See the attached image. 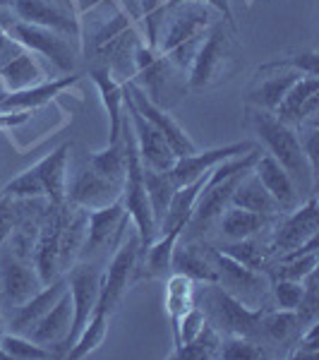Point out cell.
Listing matches in <instances>:
<instances>
[{
	"mask_svg": "<svg viewBox=\"0 0 319 360\" xmlns=\"http://www.w3.org/2000/svg\"><path fill=\"white\" fill-rule=\"evenodd\" d=\"M204 324H207L204 310H202V307L195 303L188 312H185V317L181 319V329H178V346H183V344H188V341H193L195 336L202 332V327H204Z\"/></svg>",
	"mask_w": 319,
	"mask_h": 360,
	"instance_id": "45",
	"label": "cell"
},
{
	"mask_svg": "<svg viewBox=\"0 0 319 360\" xmlns=\"http://www.w3.org/2000/svg\"><path fill=\"white\" fill-rule=\"evenodd\" d=\"M300 336L298 317L293 310H278V307H266L262 312V339L278 346H293Z\"/></svg>",
	"mask_w": 319,
	"mask_h": 360,
	"instance_id": "33",
	"label": "cell"
},
{
	"mask_svg": "<svg viewBox=\"0 0 319 360\" xmlns=\"http://www.w3.org/2000/svg\"><path fill=\"white\" fill-rule=\"evenodd\" d=\"M252 171L257 173L259 180H262L266 193H269L276 200V205H278V209H281V214L293 212V209L300 205V193H298V188H295L293 178L288 176L286 168L278 164V161L271 154H259L257 161H254Z\"/></svg>",
	"mask_w": 319,
	"mask_h": 360,
	"instance_id": "23",
	"label": "cell"
},
{
	"mask_svg": "<svg viewBox=\"0 0 319 360\" xmlns=\"http://www.w3.org/2000/svg\"><path fill=\"white\" fill-rule=\"evenodd\" d=\"M319 113V77L303 75L291 84L281 103L274 108V115L281 123H286L293 130H300L305 125L317 123Z\"/></svg>",
	"mask_w": 319,
	"mask_h": 360,
	"instance_id": "16",
	"label": "cell"
},
{
	"mask_svg": "<svg viewBox=\"0 0 319 360\" xmlns=\"http://www.w3.org/2000/svg\"><path fill=\"white\" fill-rule=\"evenodd\" d=\"M29 120V111H0V130H13Z\"/></svg>",
	"mask_w": 319,
	"mask_h": 360,
	"instance_id": "49",
	"label": "cell"
},
{
	"mask_svg": "<svg viewBox=\"0 0 319 360\" xmlns=\"http://www.w3.org/2000/svg\"><path fill=\"white\" fill-rule=\"evenodd\" d=\"M70 327H72V298H70V288H67V291L60 295V300L34 324L32 332L27 336L32 341H37L39 346H46L56 353L58 348L63 346V341L67 339Z\"/></svg>",
	"mask_w": 319,
	"mask_h": 360,
	"instance_id": "24",
	"label": "cell"
},
{
	"mask_svg": "<svg viewBox=\"0 0 319 360\" xmlns=\"http://www.w3.org/2000/svg\"><path fill=\"white\" fill-rule=\"evenodd\" d=\"M214 22H216V10L211 5L197 0L176 5L164 13V22L156 37V51L164 53L176 68L188 72L197 49L204 41Z\"/></svg>",
	"mask_w": 319,
	"mask_h": 360,
	"instance_id": "2",
	"label": "cell"
},
{
	"mask_svg": "<svg viewBox=\"0 0 319 360\" xmlns=\"http://www.w3.org/2000/svg\"><path fill=\"white\" fill-rule=\"evenodd\" d=\"M123 197V183L120 180H111L101 173H96L86 161V154L72 156L70 152L67 159V188L65 200L70 205L94 212V209H103Z\"/></svg>",
	"mask_w": 319,
	"mask_h": 360,
	"instance_id": "9",
	"label": "cell"
},
{
	"mask_svg": "<svg viewBox=\"0 0 319 360\" xmlns=\"http://www.w3.org/2000/svg\"><path fill=\"white\" fill-rule=\"evenodd\" d=\"M139 25H142V37L152 49H156V37H159V27L164 22L166 0H135Z\"/></svg>",
	"mask_w": 319,
	"mask_h": 360,
	"instance_id": "41",
	"label": "cell"
},
{
	"mask_svg": "<svg viewBox=\"0 0 319 360\" xmlns=\"http://www.w3.org/2000/svg\"><path fill=\"white\" fill-rule=\"evenodd\" d=\"M137 22V10L115 0V13L91 27L89 34H82L84 56L96 63L94 68H106L123 84L135 75V49L144 39Z\"/></svg>",
	"mask_w": 319,
	"mask_h": 360,
	"instance_id": "1",
	"label": "cell"
},
{
	"mask_svg": "<svg viewBox=\"0 0 319 360\" xmlns=\"http://www.w3.org/2000/svg\"><path fill=\"white\" fill-rule=\"evenodd\" d=\"M142 176H144V188H147L149 205H152L154 219H156V233H159V224L164 219L168 205L173 200V193L178 190V185L173 183L171 171H154V168L142 166Z\"/></svg>",
	"mask_w": 319,
	"mask_h": 360,
	"instance_id": "34",
	"label": "cell"
},
{
	"mask_svg": "<svg viewBox=\"0 0 319 360\" xmlns=\"http://www.w3.org/2000/svg\"><path fill=\"white\" fill-rule=\"evenodd\" d=\"M219 358L226 360H262L269 358V353L264 351V346L254 339H247V336H226L221 341V351H219Z\"/></svg>",
	"mask_w": 319,
	"mask_h": 360,
	"instance_id": "43",
	"label": "cell"
},
{
	"mask_svg": "<svg viewBox=\"0 0 319 360\" xmlns=\"http://www.w3.org/2000/svg\"><path fill=\"white\" fill-rule=\"evenodd\" d=\"M67 278V288H70V298H72V327H70L67 339L63 341V346L56 351V356H67L70 346L74 344V339L79 336V332L86 327V322L91 319L98 303V293H101V278L103 269L98 262L91 259H79L65 271Z\"/></svg>",
	"mask_w": 319,
	"mask_h": 360,
	"instance_id": "11",
	"label": "cell"
},
{
	"mask_svg": "<svg viewBox=\"0 0 319 360\" xmlns=\"http://www.w3.org/2000/svg\"><path fill=\"white\" fill-rule=\"evenodd\" d=\"M125 94L127 98L132 101V106L137 108L139 115H142L147 123H152L156 130L164 135V139L168 144H171V149L176 152V156H185V154H193L197 152V144L190 139L188 132L183 130L181 125L173 120V115L164 111V108H159L156 103L149 101L147 96H144V91L139 89L137 84H132V82H125Z\"/></svg>",
	"mask_w": 319,
	"mask_h": 360,
	"instance_id": "19",
	"label": "cell"
},
{
	"mask_svg": "<svg viewBox=\"0 0 319 360\" xmlns=\"http://www.w3.org/2000/svg\"><path fill=\"white\" fill-rule=\"evenodd\" d=\"M91 82L96 84L98 96L103 101V108L108 113V144L120 139V127H123V106H125V86L123 82L113 77L106 68H91L89 70Z\"/></svg>",
	"mask_w": 319,
	"mask_h": 360,
	"instance_id": "25",
	"label": "cell"
},
{
	"mask_svg": "<svg viewBox=\"0 0 319 360\" xmlns=\"http://www.w3.org/2000/svg\"><path fill=\"white\" fill-rule=\"evenodd\" d=\"M303 298H300L298 307H295V317H298L300 332L307 329L310 324H315L319 319V278L317 269H312L310 274L303 278Z\"/></svg>",
	"mask_w": 319,
	"mask_h": 360,
	"instance_id": "40",
	"label": "cell"
},
{
	"mask_svg": "<svg viewBox=\"0 0 319 360\" xmlns=\"http://www.w3.org/2000/svg\"><path fill=\"white\" fill-rule=\"evenodd\" d=\"M214 264H216V286H221L230 298L250 310L271 307V276L266 271L235 262L219 248H214Z\"/></svg>",
	"mask_w": 319,
	"mask_h": 360,
	"instance_id": "10",
	"label": "cell"
},
{
	"mask_svg": "<svg viewBox=\"0 0 319 360\" xmlns=\"http://www.w3.org/2000/svg\"><path fill=\"white\" fill-rule=\"evenodd\" d=\"M221 341L223 336L214 329V324H207L202 327V332L195 336L188 344L173 348V358H188V360H211L219 358V351H221Z\"/></svg>",
	"mask_w": 319,
	"mask_h": 360,
	"instance_id": "37",
	"label": "cell"
},
{
	"mask_svg": "<svg viewBox=\"0 0 319 360\" xmlns=\"http://www.w3.org/2000/svg\"><path fill=\"white\" fill-rule=\"evenodd\" d=\"M254 144L252 142H235V144H226V147H214V149H204V152H193V154H185L178 156L176 164L171 168V178L173 183L181 188L185 183H193L200 176L211 171L214 166H219L226 159H233V156L247 154L252 152Z\"/></svg>",
	"mask_w": 319,
	"mask_h": 360,
	"instance_id": "20",
	"label": "cell"
},
{
	"mask_svg": "<svg viewBox=\"0 0 319 360\" xmlns=\"http://www.w3.org/2000/svg\"><path fill=\"white\" fill-rule=\"evenodd\" d=\"M181 3H188V0H166V10L176 8V5H181ZM197 3L211 5V8L216 10L219 15H223V22H226V25H228L230 29H235V32H237L235 17H233V10H230V3H228V0H197ZM166 10H164V13H166Z\"/></svg>",
	"mask_w": 319,
	"mask_h": 360,
	"instance_id": "48",
	"label": "cell"
},
{
	"mask_svg": "<svg viewBox=\"0 0 319 360\" xmlns=\"http://www.w3.org/2000/svg\"><path fill=\"white\" fill-rule=\"evenodd\" d=\"M295 351L291 353L293 358H312L319 353V319L315 324H310L307 329L300 332V336L295 339Z\"/></svg>",
	"mask_w": 319,
	"mask_h": 360,
	"instance_id": "46",
	"label": "cell"
},
{
	"mask_svg": "<svg viewBox=\"0 0 319 360\" xmlns=\"http://www.w3.org/2000/svg\"><path fill=\"white\" fill-rule=\"evenodd\" d=\"M303 281H291V278H274L271 281V300L278 310H293L303 298Z\"/></svg>",
	"mask_w": 319,
	"mask_h": 360,
	"instance_id": "44",
	"label": "cell"
},
{
	"mask_svg": "<svg viewBox=\"0 0 319 360\" xmlns=\"http://www.w3.org/2000/svg\"><path fill=\"white\" fill-rule=\"evenodd\" d=\"M139 255H142V243H139L137 229L130 221V226H127V233H123L118 248L113 250L111 259H108L106 269H103L101 293H98L96 310L106 312L108 317L118 310V305L123 303L130 283L137 278Z\"/></svg>",
	"mask_w": 319,
	"mask_h": 360,
	"instance_id": "7",
	"label": "cell"
},
{
	"mask_svg": "<svg viewBox=\"0 0 319 360\" xmlns=\"http://www.w3.org/2000/svg\"><path fill=\"white\" fill-rule=\"evenodd\" d=\"M240 41L237 32L230 29L223 20H216L207 32L204 41L200 44L197 53L188 70V89L202 91L209 86L228 79L240 65Z\"/></svg>",
	"mask_w": 319,
	"mask_h": 360,
	"instance_id": "4",
	"label": "cell"
},
{
	"mask_svg": "<svg viewBox=\"0 0 319 360\" xmlns=\"http://www.w3.org/2000/svg\"><path fill=\"white\" fill-rule=\"evenodd\" d=\"M298 77H303V72L288 65L286 58L262 65L257 70V77H254L250 91H247V98L252 106L274 113V108L281 103V98L286 96V91L291 89V84Z\"/></svg>",
	"mask_w": 319,
	"mask_h": 360,
	"instance_id": "18",
	"label": "cell"
},
{
	"mask_svg": "<svg viewBox=\"0 0 319 360\" xmlns=\"http://www.w3.org/2000/svg\"><path fill=\"white\" fill-rule=\"evenodd\" d=\"M67 3L72 5L74 15H77V17H79V22H82V17L91 15V13H94V10L101 8V5L113 3V0H67Z\"/></svg>",
	"mask_w": 319,
	"mask_h": 360,
	"instance_id": "50",
	"label": "cell"
},
{
	"mask_svg": "<svg viewBox=\"0 0 319 360\" xmlns=\"http://www.w3.org/2000/svg\"><path fill=\"white\" fill-rule=\"evenodd\" d=\"M130 82L137 84L149 101L168 111L188 91V72L176 68L164 53L142 39L135 49V75Z\"/></svg>",
	"mask_w": 319,
	"mask_h": 360,
	"instance_id": "5",
	"label": "cell"
},
{
	"mask_svg": "<svg viewBox=\"0 0 319 360\" xmlns=\"http://www.w3.org/2000/svg\"><path fill=\"white\" fill-rule=\"evenodd\" d=\"M276 219L262 217V214H254V212H247V209L228 205L223 209L221 217H219V226H221V233L228 238V240H242V238H250V236L269 231Z\"/></svg>",
	"mask_w": 319,
	"mask_h": 360,
	"instance_id": "30",
	"label": "cell"
},
{
	"mask_svg": "<svg viewBox=\"0 0 319 360\" xmlns=\"http://www.w3.org/2000/svg\"><path fill=\"white\" fill-rule=\"evenodd\" d=\"M171 269L190 276L193 281L216 283V264H214V248L195 238H178L173 248Z\"/></svg>",
	"mask_w": 319,
	"mask_h": 360,
	"instance_id": "22",
	"label": "cell"
},
{
	"mask_svg": "<svg viewBox=\"0 0 319 360\" xmlns=\"http://www.w3.org/2000/svg\"><path fill=\"white\" fill-rule=\"evenodd\" d=\"M8 8L20 22L60 32L82 49V22L67 0H10Z\"/></svg>",
	"mask_w": 319,
	"mask_h": 360,
	"instance_id": "13",
	"label": "cell"
},
{
	"mask_svg": "<svg viewBox=\"0 0 319 360\" xmlns=\"http://www.w3.org/2000/svg\"><path fill=\"white\" fill-rule=\"evenodd\" d=\"M125 106H127V113H130L132 137H135V147H137L142 166L154 168V171H171L178 159L176 152L171 149V144L166 142L164 135H161L152 123H147V120L139 115V111L132 106L127 94H125Z\"/></svg>",
	"mask_w": 319,
	"mask_h": 360,
	"instance_id": "17",
	"label": "cell"
},
{
	"mask_svg": "<svg viewBox=\"0 0 319 360\" xmlns=\"http://www.w3.org/2000/svg\"><path fill=\"white\" fill-rule=\"evenodd\" d=\"M5 334V307H3V298H0V336Z\"/></svg>",
	"mask_w": 319,
	"mask_h": 360,
	"instance_id": "51",
	"label": "cell"
},
{
	"mask_svg": "<svg viewBox=\"0 0 319 360\" xmlns=\"http://www.w3.org/2000/svg\"><path fill=\"white\" fill-rule=\"evenodd\" d=\"M67 291V278L65 274L58 276L56 281L46 283L41 286V291H37L32 295V298L27 300V303H22L20 307H15L13 312H10L8 317H5V327H8L10 334H22L27 336L32 332L34 324L41 319L46 312L53 307L58 300H60V295Z\"/></svg>",
	"mask_w": 319,
	"mask_h": 360,
	"instance_id": "21",
	"label": "cell"
},
{
	"mask_svg": "<svg viewBox=\"0 0 319 360\" xmlns=\"http://www.w3.org/2000/svg\"><path fill=\"white\" fill-rule=\"evenodd\" d=\"M15 224H17V205H15V200L0 195V252H3V248L8 245V238L13 236Z\"/></svg>",
	"mask_w": 319,
	"mask_h": 360,
	"instance_id": "47",
	"label": "cell"
},
{
	"mask_svg": "<svg viewBox=\"0 0 319 360\" xmlns=\"http://www.w3.org/2000/svg\"><path fill=\"white\" fill-rule=\"evenodd\" d=\"M230 205L247 209V212H254V214H262V217H271V219H276L278 214H281L276 200L266 193L262 180L257 178L254 171H250L240 180V185H237L233 197H230Z\"/></svg>",
	"mask_w": 319,
	"mask_h": 360,
	"instance_id": "31",
	"label": "cell"
},
{
	"mask_svg": "<svg viewBox=\"0 0 319 360\" xmlns=\"http://www.w3.org/2000/svg\"><path fill=\"white\" fill-rule=\"evenodd\" d=\"M130 226V214L125 212L123 202H113V205L86 212V236L84 245L79 252V259H91L98 262V257L113 252L118 248L120 238ZM101 264V262H98Z\"/></svg>",
	"mask_w": 319,
	"mask_h": 360,
	"instance_id": "12",
	"label": "cell"
},
{
	"mask_svg": "<svg viewBox=\"0 0 319 360\" xmlns=\"http://www.w3.org/2000/svg\"><path fill=\"white\" fill-rule=\"evenodd\" d=\"M86 161L94 168L96 173L111 178V180H120L125 183V171H127V149H125V139L120 135L118 142L106 144V149L94 154H86Z\"/></svg>",
	"mask_w": 319,
	"mask_h": 360,
	"instance_id": "36",
	"label": "cell"
},
{
	"mask_svg": "<svg viewBox=\"0 0 319 360\" xmlns=\"http://www.w3.org/2000/svg\"><path fill=\"white\" fill-rule=\"evenodd\" d=\"M317 250L315 252H305L300 257L293 259H281V262H271L269 266V276L271 281L274 278H291V281H303V278L310 274L312 269H317Z\"/></svg>",
	"mask_w": 319,
	"mask_h": 360,
	"instance_id": "42",
	"label": "cell"
},
{
	"mask_svg": "<svg viewBox=\"0 0 319 360\" xmlns=\"http://www.w3.org/2000/svg\"><path fill=\"white\" fill-rule=\"evenodd\" d=\"M202 310L209 319V324H214L219 334L226 336H247L262 344V310H250L242 303H237L235 298H230L216 283H207L204 293H202Z\"/></svg>",
	"mask_w": 319,
	"mask_h": 360,
	"instance_id": "8",
	"label": "cell"
},
{
	"mask_svg": "<svg viewBox=\"0 0 319 360\" xmlns=\"http://www.w3.org/2000/svg\"><path fill=\"white\" fill-rule=\"evenodd\" d=\"M41 286L44 283L32 262L17 257L10 250L0 252V298H3L5 317L15 307L27 303L37 291H41Z\"/></svg>",
	"mask_w": 319,
	"mask_h": 360,
	"instance_id": "15",
	"label": "cell"
},
{
	"mask_svg": "<svg viewBox=\"0 0 319 360\" xmlns=\"http://www.w3.org/2000/svg\"><path fill=\"white\" fill-rule=\"evenodd\" d=\"M0 358H8V356H5V351H3V348H0Z\"/></svg>",
	"mask_w": 319,
	"mask_h": 360,
	"instance_id": "52",
	"label": "cell"
},
{
	"mask_svg": "<svg viewBox=\"0 0 319 360\" xmlns=\"http://www.w3.org/2000/svg\"><path fill=\"white\" fill-rule=\"evenodd\" d=\"M0 82H3L5 91H22L46 82V72L32 51L20 49L13 58L0 63Z\"/></svg>",
	"mask_w": 319,
	"mask_h": 360,
	"instance_id": "27",
	"label": "cell"
},
{
	"mask_svg": "<svg viewBox=\"0 0 319 360\" xmlns=\"http://www.w3.org/2000/svg\"><path fill=\"white\" fill-rule=\"evenodd\" d=\"M195 281L185 274H178L173 271L166 281V312L168 319H171V327H173V348L178 346V329H181V319L185 317V312L195 305Z\"/></svg>",
	"mask_w": 319,
	"mask_h": 360,
	"instance_id": "29",
	"label": "cell"
},
{
	"mask_svg": "<svg viewBox=\"0 0 319 360\" xmlns=\"http://www.w3.org/2000/svg\"><path fill=\"white\" fill-rule=\"evenodd\" d=\"M0 195L10 197V200H39V197L46 200V190H44L41 178H39L37 166L27 168V171H22L20 176L13 178L10 183H5Z\"/></svg>",
	"mask_w": 319,
	"mask_h": 360,
	"instance_id": "39",
	"label": "cell"
},
{
	"mask_svg": "<svg viewBox=\"0 0 319 360\" xmlns=\"http://www.w3.org/2000/svg\"><path fill=\"white\" fill-rule=\"evenodd\" d=\"M0 348L5 351L8 358H17V360H48L56 358V353L46 346H39L37 341H32L29 336L22 334H10L5 332L0 336Z\"/></svg>",
	"mask_w": 319,
	"mask_h": 360,
	"instance_id": "38",
	"label": "cell"
},
{
	"mask_svg": "<svg viewBox=\"0 0 319 360\" xmlns=\"http://www.w3.org/2000/svg\"><path fill=\"white\" fill-rule=\"evenodd\" d=\"M79 79V75L70 72L67 77L60 79H51V82H41L37 86H29V89L22 91H8L0 101V111H34V108L48 103L51 98H56L58 94L72 86Z\"/></svg>",
	"mask_w": 319,
	"mask_h": 360,
	"instance_id": "26",
	"label": "cell"
},
{
	"mask_svg": "<svg viewBox=\"0 0 319 360\" xmlns=\"http://www.w3.org/2000/svg\"><path fill=\"white\" fill-rule=\"evenodd\" d=\"M72 152V144H60L58 149H53L48 156H44L37 166L39 178L44 183L46 190V200L51 205H65V188H67V159Z\"/></svg>",
	"mask_w": 319,
	"mask_h": 360,
	"instance_id": "28",
	"label": "cell"
},
{
	"mask_svg": "<svg viewBox=\"0 0 319 360\" xmlns=\"http://www.w3.org/2000/svg\"><path fill=\"white\" fill-rule=\"evenodd\" d=\"M259 236L262 233L242 238V240H230L228 245H223L219 250H221L223 255H228V257H233L235 262L269 274V266L274 262V252H271L269 240H262Z\"/></svg>",
	"mask_w": 319,
	"mask_h": 360,
	"instance_id": "32",
	"label": "cell"
},
{
	"mask_svg": "<svg viewBox=\"0 0 319 360\" xmlns=\"http://www.w3.org/2000/svg\"><path fill=\"white\" fill-rule=\"evenodd\" d=\"M108 322H111V317L106 315V312L101 310H94V315L91 319L86 322V327L79 332V336L74 339V344L70 346L67 356L70 360H79V358H86L91 356V353L96 351L98 346L106 341V334H108Z\"/></svg>",
	"mask_w": 319,
	"mask_h": 360,
	"instance_id": "35",
	"label": "cell"
},
{
	"mask_svg": "<svg viewBox=\"0 0 319 360\" xmlns=\"http://www.w3.org/2000/svg\"><path fill=\"white\" fill-rule=\"evenodd\" d=\"M247 120H250L252 130L264 142L266 154L274 156L278 164L288 171V176L293 178L298 193L303 190L307 195H315L317 176L312 173L310 164H307L303 147H300L298 132L293 127H288L286 123H281L274 113L262 111L257 106H247Z\"/></svg>",
	"mask_w": 319,
	"mask_h": 360,
	"instance_id": "3",
	"label": "cell"
},
{
	"mask_svg": "<svg viewBox=\"0 0 319 360\" xmlns=\"http://www.w3.org/2000/svg\"><path fill=\"white\" fill-rule=\"evenodd\" d=\"M0 25H3L5 34H8L13 41L20 44L22 49L41 56L44 60H48L51 65L58 68L60 72H65V75L74 72L79 44H74L72 39L65 37V34L53 32V29H46V27L20 22L8 5L0 8Z\"/></svg>",
	"mask_w": 319,
	"mask_h": 360,
	"instance_id": "6",
	"label": "cell"
},
{
	"mask_svg": "<svg viewBox=\"0 0 319 360\" xmlns=\"http://www.w3.org/2000/svg\"><path fill=\"white\" fill-rule=\"evenodd\" d=\"M269 245L271 252L283 255L288 250H295L305 243L315 240L319 233V217H317V197L310 195L305 205H298L293 212L278 214V219L271 224Z\"/></svg>",
	"mask_w": 319,
	"mask_h": 360,
	"instance_id": "14",
	"label": "cell"
}]
</instances>
